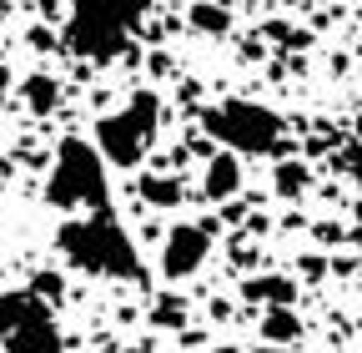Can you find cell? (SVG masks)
I'll return each mask as SVG.
<instances>
[{"mask_svg":"<svg viewBox=\"0 0 362 353\" xmlns=\"http://www.w3.org/2000/svg\"><path fill=\"white\" fill-rule=\"evenodd\" d=\"M56 252L71 268L90 278H116V283H146V262L136 252L131 232L116 223V212H86L56 228Z\"/></svg>","mask_w":362,"mask_h":353,"instance_id":"obj_1","label":"cell"},{"mask_svg":"<svg viewBox=\"0 0 362 353\" xmlns=\"http://www.w3.org/2000/svg\"><path fill=\"white\" fill-rule=\"evenodd\" d=\"M151 0H71L66 16V46L86 61H116L131 46V30L141 26Z\"/></svg>","mask_w":362,"mask_h":353,"instance_id":"obj_2","label":"cell"},{"mask_svg":"<svg viewBox=\"0 0 362 353\" xmlns=\"http://www.w3.org/2000/svg\"><path fill=\"white\" fill-rule=\"evenodd\" d=\"M106 157L96 142L86 137H66L56 147V162H51V176H45V202L61 207V212H111V176H106Z\"/></svg>","mask_w":362,"mask_h":353,"instance_id":"obj_3","label":"cell"},{"mask_svg":"<svg viewBox=\"0 0 362 353\" xmlns=\"http://www.w3.org/2000/svg\"><path fill=\"white\" fill-rule=\"evenodd\" d=\"M202 131L211 142H221V152H237V157H272L287 142V121L272 106L247 101V96H226V101L206 106Z\"/></svg>","mask_w":362,"mask_h":353,"instance_id":"obj_4","label":"cell"},{"mask_svg":"<svg viewBox=\"0 0 362 353\" xmlns=\"http://www.w3.org/2000/svg\"><path fill=\"white\" fill-rule=\"evenodd\" d=\"M156 131H161V96L156 91H136L121 111L96 121V147L111 167L131 172L141 167V157L156 147Z\"/></svg>","mask_w":362,"mask_h":353,"instance_id":"obj_5","label":"cell"},{"mask_svg":"<svg viewBox=\"0 0 362 353\" xmlns=\"http://www.w3.org/2000/svg\"><path fill=\"white\" fill-rule=\"evenodd\" d=\"M0 353H66L51 303L35 288L0 293Z\"/></svg>","mask_w":362,"mask_h":353,"instance_id":"obj_6","label":"cell"},{"mask_svg":"<svg viewBox=\"0 0 362 353\" xmlns=\"http://www.w3.org/2000/svg\"><path fill=\"white\" fill-rule=\"evenodd\" d=\"M211 257V228L202 223H176L161 242V278L181 283V278H192L202 273V262Z\"/></svg>","mask_w":362,"mask_h":353,"instance_id":"obj_7","label":"cell"},{"mask_svg":"<svg viewBox=\"0 0 362 353\" xmlns=\"http://www.w3.org/2000/svg\"><path fill=\"white\" fill-rule=\"evenodd\" d=\"M202 192H206V202H232V197L242 192V162H237V152H216V157L206 162Z\"/></svg>","mask_w":362,"mask_h":353,"instance_id":"obj_8","label":"cell"},{"mask_svg":"<svg viewBox=\"0 0 362 353\" xmlns=\"http://www.w3.org/2000/svg\"><path fill=\"white\" fill-rule=\"evenodd\" d=\"M242 293H247L252 303H267V308H292L297 283H292V278H282V273H262V278H247V283H242Z\"/></svg>","mask_w":362,"mask_h":353,"instance_id":"obj_9","label":"cell"},{"mask_svg":"<svg viewBox=\"0 0 362 353\" xmlns=\"http://www.w3.org/2000/svg\"><path fill=\"white\" fill-rule=\"evenodd\" d=\"M21 96H25V106H30L35 116H51V111L61 106V81L45 76V71H35V76L21 81Z\"/></svg>","mask_w":362,"mask_h":353,"instance_id":"obj_10","label":"cell"},{"mask_svg":"<svg viewBox=\"0 0 362 353\" xmlns=\"http://www.w3.org/2000/svg\"><path fill=\"white\" fill-rule=\"evenodd\" d=\"M187 21L202 35H226V30H232V11H226L221 0H197V6L187 11Z\"/></svg>","mask_w":362,"mask_h":353,"instance_id":"obj_11","label":"cell"},{"mask_svg":"<svg viewBox=\"0 0 362 353\" xmlns=\"http://www.w3.org/2000/svg\"><path fill=\"white\" fill-rule=\"evenodd\" d=\"M262 338L287 348L292 338H302V318L292 313V308H267V318H262Z\"/></svg>","mask_w":362,"mask_h":353,"instance_id":"obj_12","label":"cell"},{"mask_svg":"<svg viewBox=\"0 0 362 353\" xmlns=\"http://www.w3.org/2000/svg\"><path fill=\"white\" fill-rule=\"evenodd\" d=\"M136 197L151 207H181V182L176 176H141L136 182Z\"/></svg>","mask_w":362,"mask_h":353,"instance_id":"obj_13","label":"cell"},{"mask_svg":"<svg viewBox=\"0 0 362 353\" xmlns=\"http://www.w3.org/2000/svg\"><path fill=\"white\" fill-rule=\"evenodd\" d=\"M277 192L282 197H302L307 192V167L302 162H277Z\"/></svg>","mask_w":362,"mask_h":353,"instance_id":"obj_14","label":"cell"},{"mask_svg":"<svg viewBox=\"0 0 362 353\" xmlns=\"http://www.w3.org/2000/svg\"><path fill=\"white\" fill-rule=\"evenodd\" d=\"M347 172H352V182L362 187V116H357V137H352V147H347Z\"/></svg>","mask_w":362,"mask_h":353,"instance_id":"obj_15","label":"cell"},{"mask_svg":"<svg viewBox=\"0 0 362 353\" xmlns=\"http://www.w3.org/2000/svg\"><path fill=\"white\" fill-rule=\"evenodd\" d=\"M247 353H292V348H282V343H262V348H247Z\"/></svg>","mask_w":362,"mask_h":353,"instance_id":"obj_16","label":"cell"},{"mask_svg":"<svg viewBox=\"0 0 362 353\" xmlns=\"http://www.w3.org/2000/svg\"><path fill=\"white\" fill-rule=\"evenodd\" d=\"M6 91H11V71L0 66V101H6Z\"/></svg>","mask_w":362,"mask_h":353,"instance_id":"obj_17","label":"cell"},{"mask_svg":"<svg viewBox=\"0 0 362 353\" xmlns=\"http://www.w3.org/2000/svg\"><path fill=\"white\" fill-rule=\"evenodd\" d=\"M40 11H45V16H56V11H61V0H40Z\"/></svg>","mask_w":362,"mask_h":353,"instance_id":"obj_18","label":"cell"},{"mask_svg":"<svg viewBox=\"0 0 362 353\" xmlns=\"http://www.w3.org/2000/svg\"><path fill=\"white\" fill-rule=\"evenodd\" d=\"M352 242H357V252H362V223H357V228H352Z\"/></svg>","mask_w":362,"mask_h":353,"instance_id":"obj_19","label":"cell"}]
</instances>
